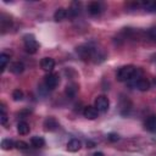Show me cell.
I'll use <instances>...</instances> for the list:
<instances>
[{
    "label": "cell",
    "instance_id": "cell-9",
    "mask_svg": "<svg viewBox=\"0 0 156 156\" xmlns=\"http://www.w3.org/2000/svg\"><path fill=\"white\" fill-rule=\"evenodd\" d=\"M145 129L149 130L150 133L156 134V115H151L149 117H146L145 122H144Z\"/></svg>",
    "mask_w": 156,
    "mask_h": 156
},
{
    "label": "cell",
    "instance_id": "cell-13",
    "mask_svg": "<svg viewBox=\"0 0 156 156\" xmlns=\"http://www.w3.org/2000/svg\"><path fill=\"white\" fill-rule=\"evenodd\" d=\"M67 16H68V11H67L66 9H63V7L57 9V10L55 11V13H54V18H55V21H57V22L63 21Z\"/></svg>",
    "mask_w": 156,
    "mask_h": 156
},
{
    "label": "cell",
    "instance_id": "cell-7",
    "mask_svg": "<svg viewBox=\"0 0 156 156\" xmlns=\"http://www.w3.org/2000/svg\"><path fill=\"white\" fill-rule=\"evenodd\" d=\"M102 11H104V6H102L101 2H98V1L89 2V5H88V12L90 15L96 16V15H100Z\"/></svg>",
    "mask_w": 156,
    "mask_h": 156
},
{
    "label": "cell",
    "instance_id": "cell-6",
    "mask_svg": "<svg viewBox=\"0 0 156 156\" xmlns=\"http://www.w3.org/2000/svg\"><path fill=\"white\" fill-rule=\"evenodd\" d=\"M60 84V77L56 73H48L45 77V85L48 89L54 90Z\"/></svg>",
    "mask_w": 156,
    "mask_h": 156
},
{
    "label": "cell",
    "instance_id": "cell-11",
    "mask_svg": "<svg viewBox=\"0 0 156 156\" xmlns=\"http://www.w3.org/2000/svg\"><path fill=\"white\" fill-rule=\"evenodd\" d=\"M44 128H45V130L54 132V130H56L58 128V122L54 117H48L44 121Z\"/></svg>",
    "mask_w": 156,
    "mask_h": 156
},
{
    "label": "cell",
    "instance_id": "cell-24",
    "mask_svg": "<svg viewBox=\"0 0 156 156\" xmlns=\"http://www.w3.org/2000/svg\"><path fill=\"white\" fill-rule=\"evenodd\" d=\"M149 37H150L154 41H156V26H154V27H151V28L149 29Z\"/></svg>",
    "mask_w": 156,
    "mask_h": 156
},
{
    "label": "cell",
    "instance_id": "cell-16",
    "mask_svg": "<svg viewBox=\"0 0 156 156\" xmlns=\"http://www.w3.org/2000/svg\"><path fill=\"white\" fill-rule=\"evenodd\" d=\"M29 130H30L29 124H28L26 121H21V122H18V124H17V132H18L21 135H26V134H28Z\"/></svg>",
    "mask_w": 156,
    "mask_h": 156
},
{
    "label": "cell",
    "instance_id": "cell-12",
    "mask_svg": "<svg viewBox=\"0 0 156 156\" xmlns=\"http://www.w3.org/2000/svg\"><path fill=\"white\" fill-rule=\"evenodd\" d=\"M80 147H82V143H80V140H78L76 138L71 139L67 143V150L71 151V152H77V151L80 150Z\"/></svg>",
    "mask_w": 156,
    "mask_h": 156
},
{
    "label": "cell",
    "instance_id": "cell-2",
    "mask_svg": "<svg viewBox=\"0 0 156 156\" xmlns=\"http://www.w3.org/2000/svg\"><path fill=\"white\" fill-rule=\"evenodd\" d=\"M141 71L136 67H134L133 65H127V66H123L121 67L118 71H117V79L119 82H129L132 80L133 78H135Z\"/></svg>",
    "mask_w": 156,
    "mask_h": 156
},
{
    "label": "cell",
    "instance_id": "cell-23",
    "mask_svg": "<svg viewBox=\"0 0 156 156\" xmlns=\"http://www.w3.org/2000/svg\"><path fill=\"white\" fill-rule=\"evenodd\" d=\"M15 146H16L18 150H27L29 145H28L26 141H23V140H18V141L15 143Z\"/></svg>",
    "mask_w": 156,
    "mask_h": 156
},
{
    "label": "cell",
    "instance_id": "cell-5",
    "mask_svg": "<svg viewBox=\"0 0 156 156\" xmlns=\"http://www.w3.org/2000/svg\"><path fill=\"white\" fill-rule=\"evenodd\" d=\"M94 106L96 107V110L99 112H106L108 110V107H110V101H108V99L105 95H99L95 99Z\"/></svg>",
    "mask_w": 156,
    "mask_h": 156
},
{
    "label": "cell",
    "instance_id": "cell-25",
    "mask_svg": "<svg viewBox=\"0 0 156 156\" xmlns=\"http://www.w3.org/2000/svg\"><path fill=\"white\" fill-rule=\"evenodd\" d=\"M107 138H108L110 141H117V140H118V135H117L116 133H110Z\"/></svg>",
    "mask_w": 156,
    "mask_h": 156
},
{
    "label": "cell",
    "instance_id": "cell-28",
    "mask_svg": "<svg viewBox=\"0 0 156 156\" xmlns=\"http://www.w3.org/2000/svg\"><path fill=\"white\" fill-rule=\"evenodd\" d=\"M154 11L156 12V1H155V6H154Z\"/></svg>",
    "mask_w": 156,
    "mask_h": 156
},
{
    "label": "cell",
    "instance_id": "cell-1",
    "mask_svg": "<svg viewBox=\"0 0 156 156\" xmlns=\"http://www.w3.org/2000/svg\"><path fill=\"white\" fill-rule=\"evenodd\" d=\"M76 52H77V55L80 57V60H83V61L94 60L95 62H99L98 58H100V61H102L104 57H105V56H100V55H99L100 50L95 49L94 46H91V45H89V44L79 45V46L76 49Z\"/></svg>",
    "mask_w": 156,
    "mask_h": 156
},
{
    "label": "cell",
    "instance_id": "cell-10",
    "mask_svg": "<svg viewBox=\"0 0 156 156\" xmlns=\"http://www.w3.org/2000/svg\"><path fill=\"white\" fill-rule=\"evenodd\" d=\"M83 115L88 119H95V118H98L99 111L96 110L95 106H85L83 110Z\"/></svg>",
    "mask_w": 156,
    "mask_h": 156
},
{
    "label": "cell",
    "instance_id": "cell-21",
    "mask_svg": "<svg viewBox=\"0 0 156 156\" xmlns=\"http://www.w3.org/2000/svg\"><path fill=\"white\" fill-rule=\"evenodd\" d=\"M6 121H7V113H6V110H5V105L1 104V107H0V122H1V124H6Z\"/></svg>",
    "mask_w": 156,
    "mask_h": 156
},
{
    "label": "cell",
    "instance_id": "cell-27",
    "mask_svg": "<svg viewBox=\"0 0 156 156\" xmlns=\"http://www.w3.org/2000/svg\"><path fill=\"white\" fill-rule=\"evenodd\" d=\"M93 156H104V154H102V152H100V151H98V152H95Z\"/></svg>",
    "mask_w": 156,
    "mask_h": 156
},
{
    "label": "cell",
    "instance_id": "cell-8",
    "mask_svg": "<svg viewBox=\"0 0 156 156\" xmlns=\"http://www.w3.org/2000/svg\"><path fill=\"white\" fill-rule=\"evenodd\" d=\"M40 67H41L45 72L51 73L52 69L55 68V61H54V58H51V57H44V58H41V61H40Z\"/></svg>",
    "mask_w": 156,
    "mask_h": 156
},
{
    "label": "cell",
    "instance_id": "cell-3",
    "mask_svg": "<svg viewBox=\"0 0 156 156\" xmlns=\"http://www.w3.org/2000/svg\"><path fill=\"white\" fill-rule=\"evenodd\" d=\"M23 43H24V49L29 54H35L38 51L39 44L33 34H26L23 37Z\"/></svg>",
    "mask_w": 156,
    "mask_h": 156
},
{
    "label": "cell",
    "instance_id": "cell-19",
    "mask_svg": "<svg viewBox=\"0 0 156 156\" xmlns=\"http://www.w3.org/2000/svg\"><path fill=\"white\" fill-rule=\"evenodd\" d=\"M10 61V55H7L6 52H1L0 55V65H1V71H5L7 63Z\"/></svg>",
    "mask_w": 156,
    "mask_h": 156
},
{
    "label": "cell",
    "instance_id": "cell-17",
    "mask_svg": "<svg viewBox=\"0 0 156 156\" xmlns=\"http://www.w3.org/2000/svg\"><path fill=\"white\" fill-rule=\"evenodd\" d=\"M30 144H32L34 147H43V146H45V140H44V138L35 135V136H32Z\"/></svg>",
    "mask_w": 156,
    "mask_h": 156
},
{
    "label": "cell",
    "instance_id": "cell-18",
    "mask_svg": "<svg viewBox=\"0 0 156 156\" xmlns=\"http://www.w3.org/2000/svg\"><path fill=\"white\" fill-rule=\"evenodd\" d=\"M79 12H80V2H73L71 5V9L68 10V15L74 17V16L79 15Z\"/></svg>",
    "mask_w": 156,
    "mask_h": 156
},
{
    "label": "cell",
    "instance_id": "cell-26",
    "mask_svg": "<svg viewBox=\"0 0 156 156\" xmlns=\"http://www.w3.org/2000/svg\"><path fill=\"white\" fill-rule=\"evenodd\" d=\"M87 146H88V147H94V143L89 140V141H87Z\"/></svg>",
    "mask_w": 156,
    "mask_h": 156
},
{
    "label": "cell",
    "instance_id": "cell-4",
    "mask_svg": "<svg viewBox=\"0 0 156 156\" xmlns=\"http://www.w3.org/2000/svg\"><path fill=\"white\" fill-rule=\"evenodd\" d=\"M128 83H129L130 85L135 87L136 89H139L140 91H146V90L150 88V82H149L146 78L141 77V72H140L135 78H133L132 80H129Z\"/></svg>",
    "mask_w": 156,
    "mask_h": 156
},
{
    "label": "cell",
    "instance_id": "cell-15",
    "mask_svg": "<svg viewBox=\"0 0 156 156\" xmlns=\"http://www.w3.org/2000/svg\"><path fill=\"white\" fill-rule=\"evenodd\" d=\"M65 93H66V95H67L69 99H73V98L77 95V93H78V85H77V84H74V83L68 84V85L66 87Z\"/></svg>",
    "mask_w": 156,
    "mask_h": 156
},
{
    "label": "cell",
    "instance_id": "cell-14",
    "mask_svg": "<svg viewBox=\"0 0 156 156\" xmlns=\"http://www.w3.org/2000/svg\"><path fill=\"white\" fill-rule=\"evenodd\" d=\"M10 71H11L12 73H15V74H20V73H22V72L24 71V65H23L22 62H20V61L12 62V63L10 65Z\"/></svg>",
    "mask_w": 156,
    "mask_h": 156
},
{
    "label": "cell",
    "instance_id": "cell-22",
    "mask_svg": "<svg viewBox=\"0 0 156 156\" xmlns=\"http://www.w3.org/2000/svg\"><path fill=\"white\" fill-rule=\"evenodd\" d=\"M12 99H13L15 101H21V100L23 99V91L20 90V89L13 90V91H12Z\"/></svg>",
    "mask_w": 156,
    "mask_h": 156
},
{
    "label": "cell",
    "instance_id": "cell-20",
    "mask_svg": "<svg viewBox=\"0 0 156 156\" xmlns=\"http://www.w3.org/2000/svg\"><path fill=\"white\" fill-rule=\"evenodd\" d=\"M13 146H15L13 140H11V139H2V141H1V147H2L4 150H11Z\"/></svg>",
    "mask_w": 156,
    "mask_h": 156
}]
</instances>
